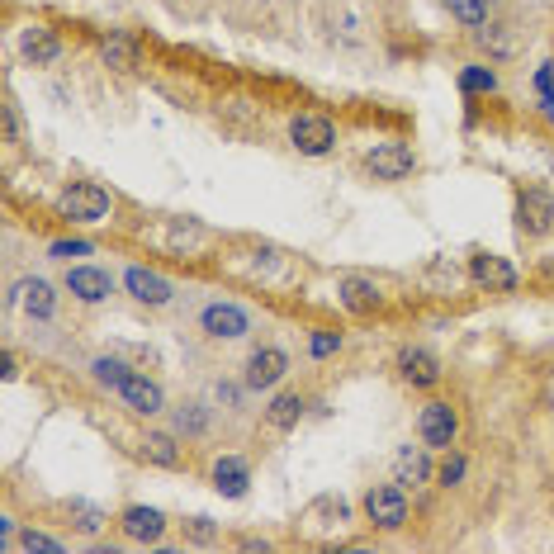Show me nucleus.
Here are the masks:
<instances>
[{
	"mask_svg": "<svg viewBox=\"0 0 554 554\" xmlns=\"http://www.w3.org/2000/svg\"><path fill=\"white\" fill-rule=\"evenodd\" d=\"M455 427H460V422H455V408H450V403H427V408H422V422H417L427 446H450V441H455Z\"/></svg>",
	"mask_w": 554,
	"mask_h": 554,
	"instance_id": "nucleus-5",
	"label": "nucleus"
},
{
	"mask_svg": "<svg viewBox=\"0 0 554 554\" xmlns=\"http://www.w3.org/2000/svg\"><path fill=\"white\" fill-rule=\"evenodd\" d=\"M341 304L351 308V313H370V308H379L375 280H365V275H346V280H341Z\"/></svg>",
	"mask_w": 554,
	"mask_h": 554,
	"instance_id": "nucleus-17",
	"label": "nucleus"
},
{
	"mask_svg": "<svg viewBox=\"0 0 554 554\" xmlns=\"http://www.w3.org/2000/svg\"><path fill=\"white\" fill-rule=\"evenodd\" d=\"M128 294H133L138 304H166V299H171V285L161 280L157 270L133 266V270H128Z\"/></svg>",
	"mask_w": 554,
	"mask_h": 554,
	"instance_id": "nucleus-13",
	"label": "nucleus"
},
{
	"mask_svg": "<svg viewBox=\"0 0 554 554\" xmlns=\"http://www.w3.org/2000/svg\"><path fill=\"white\" fill-rule=\"evenodd\" d=\"M5 138H10V143H19V114H15V105H5Z\"/></svg>",
	"mask_w": 554,
	"mask_h": 554,
	"instance_id": "nucleus-34",
	"label": "nucleus"
},
{
	"mask_svg": "<svg viewBox=\"0 0 554 554\" xmlns=\"http://www.w3.org/2000/svg\"><path fill=\"white\" fill-rule=\"evenodd\" d=\"M332 351H337V337H332V332L313 337V356H332Z\"/></svg>",
	"mask_w": 554,
	"mask_h": 554,
	"instance_id": "nucleus-32",
	"label": "nucleus"
},
{
	"mask_svg": "<svg viewBox=\"0 0 554 554\" xmlns=\"http://www.w3.org/2000/svg\"><path fill=\"white\" fill-rule=\"evenodd\" d=\"M19 48H24V57H29L34 67H48V62H57V38H53V29H29Z\"/></svg>",
	"mask_w": 554,
	"mask_h": 554,
	"instance_id": "nucleus-21",
	"label": "nucleus"
},
{
	"mask_svg": "<svg viewBox=\"0 0 554 554\" xmlns=\"http://www.w3.org/2000/svg\"><path fill=\"white\" fill-rule=\"evenodd\" d=\"M119 398H124L133 412H147V417H152V412H161V389L147 375H128L124 384H119Z\"/></svg>",
	"mask_w": 554,
	"mask_h": 554,
	"instance_id": "nucleus-10",
	"label": "nucleus"
},
{
	"mask_svg": "<svg viewBox=\"0 0 554 554\" xmlns=\"http://www.w3.org/2000/svg\"><path fill=\"white\" fill-rule=\"evenodd\" d=\"M86 242H53V256H86Z\"/></svg>",
	"mask_w": 554,
	"mask_h": 554,
	"instance_id": "nucleus-33",
	"label": "nucleus"
},
{
	"mask_svg": "<svg viewBox=\"0 0 554 554\" xmlns=\"http://www.w3.org/2000/svg\"><path fill=\"white\" fill-rule=\"evenodd\" d=\"M365 512H370V521H375V526L398 531V526L408 521V498H403V488H370Z\"/></svg>",
	"mask_w": 554,
	"mask_h": 554,
	"instance_id": "nucleus-4",
	"label": "nucleus"
},
{
	"mask_svg": "<svg viewBox=\"0 0 554 554\" xmlns=\"http://www.w3.org/2000/svg\"><path fill=\"white\" fill-rule=\"evenodd\" d=\"M57 204H62V214L72 218V223H100L109 214V195L100 185H72Z\"/></svg>",
	"mask_w": 554,
	"mask_h": 554,
	"instance_id": "nucleus-3",
	"label": "nucleus"
},
{
	"mask_svg": "<svg viewBox=\"0 0 554 554\" xmlns=\"http://www.w3.org/2000/svg\"><path fill=\"white\" fill-rule=\"evenodd\" d=\"M394 479L412 483V488H417V483H427L431 479L427 450H422V446H403V450H398V455H394Z\"/></svg>",
	"mask_w": 554,
	"mask_h": 554,
	"instance_id": "nucleus-15",
	"label": "nucleus"
},
{
	"mask_svg": "<svg viewBox=\"0 0 554 554\" xmlns=\"http://www.w3.org/2000/svg\"><path fill=\"white\" fill-rule=\"evenodd\" d=\"M24 550H48V554H57V540H48V536H38V531H29V536L19 540Z\"/></svg>",
	"mask_w": 554,
	"mask_h": 554,
	"instance_id": "nucleus-30",
	"label": "nucleus"
},
{
	"mask_svg": "<svg viewBox=\"0 0 554 554\" xmlns=\"http://www.w3.org/2000/svg\"><path fill=\"white\" fill-rule=\"evenodd\" d=\"M143 460H152V465L161 469H180V446L171 441V436H161V431H152V436H143Z\"/></svg>",
	"mask_w": 554,
	"mask_h": 554,
	"instance_id": "nucleus-19",
	"label": "nucleus"
},
{
	"mask_svg": "<svg viewBox=\"0 0 554 554\" xmlns=\"http://www.w3.org/2000/svg\"><path fill=\"white\" fill-rule=\"evenodd\" d=\"M398 370H403V379H408V384H417V389H431V384L441 379V365H436V356H431V351H403Z\"/></svg>",
	"mask_w": 554,
	"mask_h": 554,
	"instance_id": "nucleus-16",
	"label": "nucleus"
},
{
	"mask_svg": "<svg viewBox=\"0 0 554 554\" xmlns=\"http://www.w3.org/2000/svg\"><path fill=\"white\" fill-rule=\"evenodd\" d=\"M460 86H465V90H493V86H498V76L488 72V67H469V72L460 76Z\"/></svg>",
	"mask_w": 554,
	"mask_h": 554,
	"instance_id": "nucleus-27",
	"label": "nucleus"
},
{
	"mask_svg": "<svg viewBox=\"0 0 554 554\" xmlns=\"http://www.w3.org/2000/svg\"><path fill=\"white\" fill-rule=\"evenodd\" d=\"M214 483H218V493H228V498H242L247 493V465L242 460H218L214 465Z\"/></svg>",
	"mask_w": 554,
	"mask_h": 554,
	"instance_id": "nucleus-20",
	"label": "nucleus"
},
{
	"mask_svg": "<svg viewBox=\"0 0 554 554\" xmlns=\"http://www.w3.org/2000/svg\"><path fill=\"white\" fill-rule=\"evenodd\" d=\"M185 540H195V545H214L218 526L209 517H190V521H185Z\"/></svg>",
	"mask_w": 554,
	"mask_h": 554,
	"instance_id": "nucleus-26",
	"label": "nucleus"
},
{
	"mask_svg": "<svg viewBox=\"0 0 554 554\" xmlns=\"http://www.w3.org/2000/svg\"><path fill=\"white\" fill-rule=\"evenodd\" d=\"M304 521H308L313 536H327V531H341V526L351 521V507H346V498H332V493H327V498H318L308 507Z\"/></svg>",
	"mask_w": 554,
	"mask_h": 554,
	"instance_id": "nucleus-7",
	"label": "nucleus"
},
{
	"mask_svg": "<svg viewBox=\"0 0 554 554\" xmlns=\"http://www.w3.org/2000/svg\"><path fill=\"white\" fill-rule=\"evenodd\" d=\"M180 431H204V412L185 408V412H180Z\"/></svg>",
	"mask_w": 554,
	"mask_h": 554,
	"instance_id": "nucleus-31",
	"label": "nucleus"
},
{
	"mask_svg": "<svg viewBox=\"0 0 554 554\" xmlns=\"http://www.w3.org/2000/svg\"><path fill=\"white\" fill-rule=\"evenodd\" d=\"M289 370V356L285 351H275V346H266V351H256V356L247 360V384L251 389H270V384H280Z\"/></svg>",
	"mask_w": 554,
	"mask_h": 554,
	"instance_id": "nucleus-8",
	"label": "nucleus"
},
{
	"mask_svg": "<svg viewBox=\"0 0 554 554\" xmlns=\"http://www.w3.org/2000/svg\"><path fill=\"white\" fill-rule=\"evenodd\" d=\"M204 332L218 341H237L247 337V313L237 304H209L204 308Z\"/></svg>",
	"mask_w": 554,
	"mask_h": 554,
	"instance_id": "nucleus-6",
	"label": "nucleus"
},
{
	"mask_svg": "<svg viewBox=\"0 0 554 554\" xmlns=\"http://www.w3.org/2000/svg\"><path fill=\"white\" fill-rule=\"evenodd\" d=\"M465 479V460H460V455H446V465H441V483H460Z\"/></svg>",
	"mask_w": 554,
	"mask_h": 554,
	"instance_id": "nucleus-29",
	"label": "nucleus"
},
{
	"mask_svg": "<svg viewBox=\"0 0 554 554\" xmlns=\"http://www.w3.org/2000/svg\"><path fill=\"white\" fill-rule=\"evenodd\" d=\"M67 289H72L76 299H86V304H100V299H109V275L95 266H76L67 275Z\"/></svg>",
	"mask_w": 554,
	"mask_h": 554,
	"instance_id": "nucleus-14",
	"label": "nucleus"
},
{
	"mask_svg": "<svg viewBox=\"0 0 554 554\" xmlns=\"http://www.w3.org/2000/svg\"><path fill=\"white\" fill-rule=\"evenodd\" d=\"M299 417H304V398H299V394H285V398H275V403H270V427H275V431H289Z\"/></svg>",
	"mask_w": 554,
	"mask_h": 554,
	"instance_id": "nucleus-22",
	"label": "nucleus"
},
{
	"mask_svg": "<svg viewBox=\"0 0 554 554\" xmlns=\"http://www.w3.org/2000/svg\"><path fill=\"white\" fill-rule=\"evenodd\" d=\"M105 57H109V62H119V67H124V62H128V43H119V38H114V43H105Z\"/></svg>",
	"mask_w": 554,
	"mask_h": 554,
	"instance_id": "nucleus-35",
	"label": "nucleus"
},
{
	"mask_svg": "<svg viewBox=\"0 0 554 554\" xmlns=\"http://www.w3.org/2000/svg\"><path fill=\"white\" fill-rule=\"evenodd\" d=\"M15 294H19V304L29 308V318H53V308H57L53 285H43V280H19Z\"/></svg>",
	"mask_w": 554,
	"mask_h": 554,
	"instance_id": "nucleus-18",
	"label": "nucleus"
},
{
	"mask_svg": "<svg viewBox=\"0 0 554 554\" xmlns=\"http://www.w3.org/2000/svg\"><path fill=\"white\" fill-rule=\"evenodd\" d=\"M469 275H474V285H483V289H512L517 285V270L507 266L502 256H474Z\"/></svg>",
	"mask_w": 554,
	"mask_h": 554,
	"instance_id": "nucleus-11",
	"label": "nucleus"
},
{
	"mask_svg": "<svg viewBox=\"0 0 554 554\" xmlns=\"http://www.w3.org/2000/svg\"><path fill=\"white\" fill-rule=\"evenodd\" d=\"M67 517H72V526L81 531V536H95V531L105 526V512L90 507V502H67Z\"/></svg>",
	"mask_w": 554,
	"mask_h": 554,
	"instance_id": "nucleus-23",
	"label": "nucleus"
},
{
	"mask_svg": "<svg viewBox=\"0 0 554 554\" xmlns=\"http://www.w3.org/2000/svg\"><path fill=\"white\" fill-rule=\"evenodd\" d=\"M450 10H455V19H465V24H483L488 10H493V0H450Z\"/></svg>",
	"mask_w": 554,
	"mask_h": 554,
	"instance_id": "nucleus-25",
	"label": "nucleus"
},
{
	"mask_svg": "<svg viewBox=\"0 0 554 554\" xmlns=\"http://www.w3.org/2000/svg\"><path fill=\"white\" fill-rule=\"evenodd\" d=\"M483 43H488V48H493V53H512V34H507V29H502V24H493V29H488V34H483Z\"/></svg>",
	"mask_w": 554,
	"mask_h": 554,
	"instance_id": "nucleus-28",
	"label": "nucleus"
},
{
	"mask_svg": "<svg viewBox=\"0 0 554 554\" xmlns=\"http://www.w3.org/2000/svg\"><path fill=\"white\" fill-rule=\"evenodd\" d=\"M289 138H294V147H299L304 157H322L327 147L337 143V128H332V119H322V114H299V119L289 124Z\"/></svg>",
	"mask_w": 554,
	"mask_h": 554,
	"instance_id": "nucleus-2",
	"label": "nucleus"
},
{
	"mask_svg": "<svg viewBox=\"0 0 554 554\" xmlns=\"http://www.w3.org/2000/svg\"><path fill=\"white\" fill-rule=\"evenodd\" d=\"M161 531H166V517H161L157 507H128L124 512V536L128 540H161Z\"/></svg>",
	"mask_w": 554,
	"mask_h": 554,
	"instance_id": "nucleus-12",
	"label": "nucleus"
},
{
	"mask_svg": "<svg viewBox=\"0 0 554 554\" xmlns=\"http://www.w3.org/2000/svg\"><path fill=\"white\" fill-rule=\"evenodd\" d=\"M90 370H95V379H100L105 389H119V384H124V379L133 375V370H128L124 360H114V356H100L95 365H90Z\"/></svg>",
	"mask_w": 554,
	"mask_h": 554,
	"instance_id": "nucleus-24",
	"label": "nucleus"
},
{
	"mask_svg": "<svg viewBox=\"0 0 554 554\" xmlns=\"http://www.w3.org/2000/svg\"><path fill=\"white\" fill-rule=\"evenodd\" d=\"M517 223L526 237H540L554 228V195L550 190H540V185H531V190H521V204H517Z\"/></svg>",
	"mask_w": 554,
	"mask_h": 554,
	"instance_id": "nucleus-1",
	"label": "nucleus"
},
{
	"mask_svg": "<svg viewBox=\"0 0 554 554\" xmlns=\"http://www.w3.org/2000/svg\"><path fill=\"white\" fill-rule=\"evenodd\" d=\"M365 161H370V171H375L379 180H403L412 171V147H403V143H379Z\"/></svg>",
	"mask_w": 554,
	"mask_h": 554,
	"instance_id": "nucleus-9",
	"label": "nucleus"
},
{
	"mask_svg": "<svg viewBox=\"0 0 554 554\" xmlns=\"http://www.w3.org/2000/svg\"><path fill=\"white\" fill-rule=\"evenodd\" d=\"M540 270H545V280H554V251L545 256V261H540Z\"/></svg>",
	"mask_w": 554,
	"mask_h": 554,
	"instance_id": "nucleus-36",
	"label": "nucleus"
}]
</instances>
